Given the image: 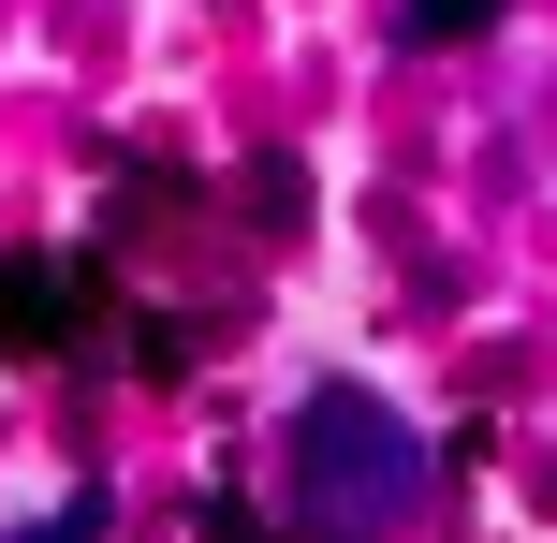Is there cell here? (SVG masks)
<instances>
[{
    "instance_id": "7a4b0ae2",
    "label": "cell",
    "mask_w": 557,
    "mask_h": 543,
    "mask_svg": "<svg viewBox=\"0 0 557 543\" xmlns=\"http://www.w3.org/2000/svg\"><path fill=\"white\" fill-rule=\"evenodd\" d=\"M411 29L425 45H470V29H499V0H411Z\"/></svg>"
},
{
    "instance_id": "6da1fadb",
    "label": "cell",
    "mask_w": 557,
    "mask_h": 543,
    "mask_svg": "<svg viewBox=\"0 0 557 543\" xmlns=\"http://www.w3.org/2000/svg\"><path fill=\"white\" fill-rule=\"evenodd\" d=\"M278 470H294V515L323 543H382L425 499V441L396 427L367 382H323V397L294 411V441H278Z\"/></svg>"
}]
</instances>
